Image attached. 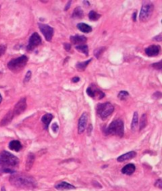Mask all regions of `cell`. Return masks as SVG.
I'll use <instances>...</instances> for the list:
<instances>
[{
    "label": "cell",
    "mask_w": 162,
    "mask_h": 191,
    "mask_svg": "<svg viewBox=\"0 0 162 191\" xmlns=\"http://www.w3.org/2000/svg\"><path fill=\"white\" fill-rule=\"evenodd\" d=\"M10 182L14 186L20 188L32 189L36 186V183L33 178L23 174L13 175L10 176Z\"/></svg>",
    "instance_id": "cell-1"
},
{
    "label": "cell",
    "mask_w": 162,
    "mask_h": 191,
    "mask_svg": "<svg viewBox=\"0 0 162 191\" xmlns=\"http://www.w3.org/2000/svg\"><path fill=\"white\" fill-rule=\"evenodd\" d=\"M18 164V158L12 153L7 151H2L0 153V167L12 169L13 167H17Z\"/></svg>",
    "instance_id": "cell-2"
},
{
    "label": "cell",
    "mask_w": 162,
    "mask_h": 191,
    "mask_svg": "<svg viewBox=\"0 0 162 191\" xmlns=\"http://www.w3.org/2000/svg\"><path fill=\"white\" fill-rule=\"evenodd\" d=\"M124 133V124L121 119H116L112 122L111 124L105 129V134H112L123 137Z\"/></svg>",
    "instance_id": "cell-3"
},
{
    "label": "cell",
    "mask_w": 162,
    "mask_h": 191,
    "mask_svg": "<svg viewBox=\"0 0 162 191\" xmlns=\"http://www.w3.org/2000/svg\"><path fill=\"white\" fill-rule=\"evenodd\" d=\"M27 62L28 57L26 56V55H21L18 58L10 60L7 64V67H8L9 70H10L11 71L14 72V73H17V72L21 71L25 68Z\"/></svg>",
    "instance_id": "cell-4"
},
{
    "label": "cell",
    "mask_w": 162,
    "mask_h": 191,
    "mask_svg": "<svg viewBox=\"0 0 162 191\" xmlns=\"http://www.w3.org/2000/svg\"><path fill=\"white\" fill-rule=\"evenodd\" d=\"M154 7L151 2H145L142 5L139 14V20L141 22H146L154 13Z\"/></svg>",
    "instance_id": "cell-5"
},
{
    "label": "cell",
    "mask_w": 162,
    "mask_h": 191,
    "mask_svg": "<svg viewBox=\"0 0 162 191\" xmlns=\"http://www.w3.org/2000/svg\"><path fill=\"white\" fill-rule=\"evenodd\" d=\"M97 113L103 120L106 119L114 111V106L109 102L100 104L97 105Z\"/></svg>",
    "instance_id": "cell-6"
},
{
    "label": "cell",
    "mask_w": 162,
    "mask_h": 191,
    "mask_svg": "<svg viewBox=\"0 0 162 191\" xmlns=\"http://www.w3.org/2000/svg\"><path fill=\"white\" fill-rule=\"evenodd\" d=\"M39 26V29L40 30V32L42 33V34L44 35V36L45 37L47 41H51L52 39L53 33H54V29L52 27H51L48 25L42 24V23H39L38 24Z\"/></svg>",
    "instance_id": "cell-7"
},
{
    "label": "cell",
    "mask_w": 162,
    "mask_h": 191,
    "mask_svg": "<svg viewBox=\"0 0 162 191\" xmlns=\"http://www.w3.org/2000/svg\"><path fill=\"white\" fill-rule=\"evenodd\" d=\"M41 43H42V40H41V38L39 36V34L36 33H32L29 40V44L27 46L28 51H32L35 48L40 45Z\"/></svg>",
    "instance_id": "cell-8"
},
{
    "label": "cell",
    "mask_w": 162,
    "mask_h": 191,
    "mask_svg": "<svg viewBox=\"0 0 162 191\" xmlns=\"http://www.w3.org/2000/svg\"><path fill=\"white\" fill-rule=\"evenodd\" d=\"M86 92H87V94L90 97L94 98V99L101 100L105 96V94H104L102 91L99 90L94 85H91L87 89Z\"/></svg>",
    "instance_id": "cell-9"
},
{
    "label": "cell",
    "mask_w": 162,
    "mask_h": 191,
    "mask_svg": "<svg viewBox=\"0 0 162 191\" xmlns=\"http://www.w3.org/2000/svg\"><path fill=\"white\" fill-rule=\"evenodd\" d=\"M27 107V104H26V97H23L16 104L15 107H14V110H12L14 115H19L21 113L24 112Z\"/></svg>",
    "instance_id": "cell-10"
},
{
    "label": "cell",
    "mask_w": 162,
    "mask_h": 191,
    "mask_svg": "<svg viewBox=\"0 0 162 191\" xmlns=\"http://www.w3.org/2000/svg\"><path fill=\"white\" fill-rule=\"evenodd\" d=\"M88 122V114L84 112L81 115L80 119L79 120V126H78V130H79V133H82L85 130L86 126H87Z\"/></svg>",
    "instance_id": "cell-11"
},
{
    "label": "cell",
    "mask_w": 162,
    "mask_h": 191,
    "mask_svg": "<svg viewBox=\"0 0 162 191\" xmlns=\"http://www.w3.org/2000/svg\"><path fill=\"white\" fill-rule=\"evenodd\" d=\"M160 51V48L158 45H151L145 49V52L148 56L154 57L159 55Z\"/></svg>",
    "instance_id": "cell-12"
},
{
    "label": "cell",
    "mask_w": 162,
    "mask_h": 191,
    "mask_svg": "<svg viewBox=\"0 0 162 191\" xmlns=\"http://www.w3.org/2000/svg\"><path fill=\"white\" fill-rule=\"evenodd\" d=\"M70 41L73 44H79L83 45L87 41V38L84 36H80V35H75V36H70Z\"/></svg>",
    "instance_id": "cell-13"
},
{
    "label": "cell",
    "mask_w": 162,
    "mask_h": 191,
    "mask_svg": "<svg viewBox=\"0 0 162 191\" xmlns=\"http://www.w3.org/2000/svg\"><path fill=\"white\" fill-rule=\"evenodd\" d=\"M136 156V152L135 151H131V152H128L126 153L121 155L120 156H119L117 158L118 162H124V161H129L131 159H133L134 157Z\"/></svg>",
    "instance_id": "cell-14"
},
{
    "label": "cell",
    "mask_w": 162,
    "mask_h": 191,
    "mask_svg": "<svg viewBox=\"0 0 162 191\" xmlns=\"http://www.w3.org/2000/svg\"><path fill=\"white\" fill-rule=\"evenodd\" d=\"M55 188L58 190H69V189H75V186L66 182H61L55 186Z\"/></svg>",
    "instance_id": "cell-15"
},
{
    "label": "cell",
    "mask_w": 162,
    "mask_h": 191,
    "mask_svg": "<svg viewBox=\"0 0 162 191\" xmlns=\"http://www.w3.org/2000/svg\"><path fill=\"white\" fill-rule=\"evenodd\" d=\"M135 169H136V167H135V164H128L122 168L121 171L123 174L126 175H132L135 172Z\"/></svg>",
    "instance_id": "cell-16"
},
{
    "label": "cell",
    "mask_w": 162,
    "mask_h": 191,
    "mask_svg": "<svg viewBox=\"0 0 162 191\" xmlns=\"http://www.w3.org/2000/svg\"><path fill=\"white\" fill-rule=\"evenodd\" d=\"M14 117V113H13V111H10L7 114H6L5 117L2 119V120L1 121V123H0V126H6V125L9 124L10 122L12 121Z\"/></svg>",
    "instance_id": "cell-17"
},
{
    "label": "cell",
    "mask_w": 162,
    "mask_h": 191,
    "mask_svg": "<svg viewBox=\"0 0 162 191\" xmlns=\"http://www.w3.org/2000/svg\"><path fill=\"white\" fill-rule=\"evenodd\" d=\"M9 148H10L11 150L15 151V152H18V151H20L21 149L22 145H21V142H19V141L14 140L10 142V144H9Z\"/></svg>",
    "instance_id": "cell-18"
},
{
    "label": "cell",
    "mask_w": 162,
    "mask_h": 191,
    "mask_svg": "<svg viewBox=\"0 0 162 191\" xmlns=\"http://www.w3.org/2000/svg\"><path fill=\"white\" fill-rule=\"evenodd\" d=\"M53 119V115L51 114H45V115L42 116L41 118V122L44 125H45V130H48V126H49L50 123L51 122Z\"/></svg>",
    "instance_id": "cell-19"
},
{
    "label": "cell",
    "mask_w": 162,
    "mask_h": 191,
    "mask_svg": "<svg viewBox=\"0 0 162 191\" xmlns=\"http://www.w3.org/2000/svg\"><path fill=\"white\" fill-rule=\"evenodd\" d=\"M77 27L81 32H82V33H91L93 30L92 27H91L90 26H89V25L87 24H85V23H79V24L77 25Z\"/></svg>",
    "instance_id": "cell-20"
},
{
    "label": "cell",
    "mask_w": 162,
    "mask_h": 191,
    "mask_svg": "<svg viewBox=\"0 0 162 191\" xmlns=\"http://www.w3.org/2000/svg\"><path fill=\"white\" fill-rule=\"evenodd\" d=\"M83 15V10H82L81 7H78L74 10L73 14H72V17H73V18H82Z\"/></svg>",
    "instance_id": "cell-21"
},
{
    "label": "cell",
    "mask_w": 162,
    "mask_h": 191,
    "mask_svg": "<svg viewBox=\"0 0 162 191\" xmlns=\"http://www.w3.org/2000/svg\"><path fill=\"white\" fill-rule=\"evenodd\" d=\"M34 160L35 156L33 154L29 153V155H28L27 160H26V170H27V171H29V170L31 169L32 164H33V162H34Z\"/></svg>",
    "instance_id": "cell-22"
},
{
    "label": "cell",
    "mask_w": 162,
    "mask_h": 191,
    "mask_svg": "<svg viewBox=\"0 0 162 191\" xmlns=\"http://www.w3.org/2000/svg\"><path fill=\"white\" fill-rule=\"evenodd\" d=\"M91 60H92V58L87 60V61L78 63L77 64H76V68H77V70H79V71H83V70H85V69L87 67V66L89 65V63H90Z\"/></svg>",
    "instance_id": "cell-23"
},
{
    "label": "cell",
    "mask_w": 162,
    "mask_h": 191,
    "mask_svg": "<svg viewBox=\"0 0 162 191\" xmlns=\"http://www.w3.org/2000/svg\"><path fill=\"white\" fill-rule=\"evenodd\" d=\"M138 125V114L137 111H135V112L134 113L133 119H132V123H131V129L133 131H135V130H137Z\"/></svg>",
    "instance_id": "cell-24"
},
{
    "label": "cell",
    "mask_w": 162,
    "mask_h": 191,
    "mask_svg": "<svg viewBox=\"0 0 162 191\" xmlns=\"http://www.w3.org/2000/svg\"><path fill=\"white\" fill-rule=\"evenodd\" d=\"M75 48H76V50L80 51V52L85 54L86 56L89 55V48H88L87 45H78V46L75 47Z\"/></svg>",
    "instance_id": "cell-25"
},
{
    "label": "cell",
    "mask_w": 162,
    "mask_h": 191,
    "mask_svg": "<svg viewBox=\"0 0 162 191\" xmlns=\"http://www.w3.org/2000/svg\"><path fill=\"white\" fill-rule=\"evenodd\" d=\"M101 17V15L98 14L97 13H96L95 11L93 10H91L89 14V18L90 21H97L98 19Z\"/></svg>",
    "instance_id": "cell-26"
},
{
    "label": "cell",
    "mask_w": 162,
    "mask_h": 191,
    "mask_svg": "<svg viewBox=\"0 0 162 191\" xmlns=\"http://www.w3.org/2000/svg\"><path fill=\"white\" fill-rule=\"evenodd\" d=\"M147 124V117L146 114H143L142 115V118H141V121H140V126L139 129L140 130H142V129H144L145 127Z\"/></svg>",
    "instance_id": "cell-27"
},
{
    "label": "cell",
    "mask_w": 162,
    "mask_h": 191,
    "mask_svg": "<svg viewBox=\"0 0 162 191\" xmlns=\"http://www.w3.org/2000/svg\"><path fill=\"white\" fill-rule=\"evenodd\" d=\"M130 96V94L128 93L126 91H120L118 94V98L121 100H126L128 97Z\"/></svg>",
    "instance_id": "cell-28"
},
{
    "label": "cell",
    "mask_w": 162,
    "mask_h": 191,
    "mask_svg": "<svg viewBox=\"0 0 162 191\" xmlns=\"http://www.w3.org/2000/svg\"><path fill=\"white\" fill-rule=\"evenodd\" d=\"M106 48H104V47H101V48H97V49L95 50V51H94V55L96 56V58H99L100 57H101V55H102V53L104 52Z\"/></svg>",
    "instance_id": "cell-29"
},
{
    "label": "cell",
    "mask_w": 162,
    "mask_h": 191,
    "mask_svg": "<svg viewBox=\"0 0 162 191\" xmlns=\"http://www.w3.org/2000/svg\"><path fill=\"white\" fill-rule=\"evenodd\" d=\"M162 61H160V62H158V63H154V64H153L152 65V67H154V68H155V69H157V70H161V69H162Z\"/></svg>",
    "instance_id": "cell-30"
},
{
    "label": "cell",
    "mask_w": 162,
    "mask_h": 191,
    "mask_svg": "<svg viewBox=\"0 0 162 191\" xmlns=\"http://www.w3.org/2000/svg\"><path fill=\"white\" fill-rule=\"evenodd\" d=\"M31 75H32V73H31V71H28L27 73H26V77H25L24 82H29V81L30 80V78H31Z\"/></svg>",
    "instance_id": "cell-31"
},
{
    "label": "cell",
    "mask_w": 162,
    "mask_h": 191,
    "mask_svg": "<svg viewBox=\"0 0 162 191\" xmlns=\"http://www.w3.org/2000/svg\"><path fill=\"white\" fill-rule=\"evenodd\" d=\"M6 50H7V47L5 45H0V56H2L3 55Z\"/></svg>",
    "instance_id": "cell-32"
},
{
    "label": "cell",
    "mask_w": 162,
    "mask_h": 191,
    "mask_svg": "<svg viewBox=\"0 0 162 191\" xmlns=\"http://www.w3.org/2000/svg\"><path fill=\"white\" fill-rule=\"evenodd\" d=\"M155 186H157L159 189H161L162 188V183H161V179H158L155 183Z\"/></svg>",
    "instance_id": "cell-33"
},
{
    "label": "cell",
    "mask_w": 162,
    "mask_h": 191,
    "mask_svg": "<svg viewBox=\"0 0 162 191\" xmlns=\"http://www.w3.org/2000/svg\"><path fill=\"white\" fill-rule=\"evenodd\" d=\"M52 130H53V131L55 132V133H56L57 130H59V126H58V125H57L56 123H55L52 125Z\"/></svg>",
    "instance_id": "cell-34"
},
{
    "label": "cell",
    "mask_w": 162,
    "mask_h": 191,
    "mask_svg": "<svg viewBox=\"0 0 162 191\" xmlns=\"http://www.w3.org/2000/svg\"><path fill=\"white\" fill-rule=\"evenodd\" d=\"M70 48H71V46H70V44H67V43L64 44V48L66 51H69L70 50Z\"/></svg>",
    "instance_id": "cell-35"
},
{
    "label": "cell",
    "mask_w": 162,
    "mask_h": 191,
    "mask_svg": "<svg viewBox=\"0 0 162 191\" xmlns=\"http://www.w3.org/2000/svg\"><path fill=\"white\" fill-rule=\"evenodd\" d=\"M79 81H80V78H79V77H74V78H72V82H74V83L79 82Z\"/></svg>",
    "instance_id": "cell-36"
},
{
    "label": "cell",
    "mask_w": 162,
    "mask_h": 191,
    "mask_svg": "<svg viewBox=\"0 0 162 191\" xmlns=\"http://www.w3.org/2000/svg\"><path fill=\"white\" fill-rule=\"evenodd\" d=\"M154 40H156L159 41V42H160V41H161V34H159L158 36H156V37H154Z\"/></svg>",
    "instance_id": "cell-37"
},
{
    "label": "cell",
    "mask_w": 162,
    "mask_h": 191,
    "mask_svg": "<svg viewBox=\"0 0 162 191\" xmlns=\"http://www.w3.org/2000/svg\"><path fill=\"white\" fill-rule=\"evenodd\" d=\"M136 14H137L136 12H135L133 14V20L135 21V20H136Z\"/></svg>",
    "instance_id": "cell-38"
},
{
    "label": "cell",
    "mask_w": 162,
    "mask_h": 191,
    "mask_svg": "<svg viewBox=\"0 0 162 191\" xmlns=\"http://www.w3.org/2000/svg\"><path fill=\"white\" fill-rule=\"evenodd\" d=\"M70 2H68V6H66V7H65V10H67V9H69V7H70Z\"/></svg>",
    "instance_id": "cell-39"
},
{
    "label": "cell",
    "mask_w": 162,
    "mask_h": 191,
    "mask_svg": "<svg viewBox=\"0 0 162 191\" xmlns=\"http://www.w3.org/2000/svg\"><path fill=\"white\" fill-rule=\"evenodd\" d=\"M2 100V96H1V94H0V104H1Z\"/></svg>",
    "instance_id": "cell-40"
},
{
    "label": "cell",
    "mask_w": 162,
    "mask_h": 191,
    "mask_svg": "<svg viewBox=\"0 0 162 191\" xmlns=\"http://www.w3.org/2000/svg\"><path fill=\"white\" fill-rule=\"evenodd\" d=\"M1 191H6L5 187H3V186H2V189H1Z\"/></svg>",
    "instance_id": "cell-41"
}]
</instances>
